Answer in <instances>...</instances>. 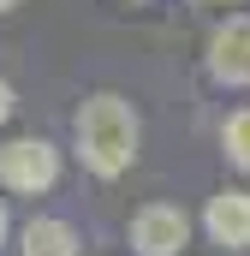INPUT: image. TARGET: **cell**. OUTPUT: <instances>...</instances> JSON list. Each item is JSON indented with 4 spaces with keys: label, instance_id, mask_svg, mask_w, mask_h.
Listing matches in <instances>:
<instances>
[{
    "label": "cell",
    "instance_id": "6da1fadb",
    "mask_svg": "<svg viewBox=\"0 0 250 256\" xmlns=\"http://www.w3.org/2000/svg\"><path fill=\"white\" fill-rule=\"evenodd\" d=\"M78 155L96 179H120L125 167L137 161V114L125 96H90L78 108Z\"/></svg>",
    "mask_w": 250,
    "mask_h": 256
},
{
    "label": "cell",
    "instance_id": "7a4b0ae2",
    "mask_svg": "<svg viewBox=\"0 0 250 256\" xmlns=\"http://www.w3.org/2000/svg\"><path fill=\"white\" fill-rule=\"evenodd\" d=\"M60 179V149L42 143V137H12L0 143V185L18 196H36Z\"/></svg>",
    "mask_w": 250,
    "mask_h": 256
},
{
    "label": "cell",
    "instance_id": "3957f363",
    "mask_svg": "<svg viewBox=\"0 0 250 256\" xmlns=\"http://www.w3.org/2000/svg\"><path fill=\"white\" fill-rule=\"evenodd\" d=\"M185 238H190V220H185V208H173V202H149V208L131 214V244H137V256H179Z\"/></svg>",
    "mask_w": 250,
    "mask_h": 256
},
{
    "label": "cell",
    "instance_id": "277c9868",
    "mask_svg": "<svg viewBox=\"0 0 250 256\" xmlns=\"http://www.w3.org/2000/svg\"><path fill=\"white\" fill-rule=\"evenodd\" d=\"M208 78L214 84H250V18H226L208 36Z\"/></svg>",
    "mask_w": 250,
    "mask_h": 256
},
{
    "label": "cell",
    "instance_id": "5b68a950",
    "mask_svg": "<svg viewBox=\"0 0 250 256\" xmlns=\"http://www.w3.org/2000/svg\"><path fill=\"white\" fill-rule=\"evenodd\" d=\"M202 226H208L214 244H226V250H250V191H220V196H208Z\"/></svg>",
    "mask_w": 250,
    "mask_h": 256
},
{
    "label": "cell",
    "instance_id": "8992f818",
    "mask_svg": "<svg viewBox=\"0 0 250 256\" xmlns=\"http://www.w3.org/2000/svg\"><path fill=\"white\" fill-rule=\"evenodd\" d=\"M24 256H78V232L66 220H30L24 226Z\"/></svg>",
    "mask_w": 250,
    "mask_h": 256
},
{
    "label": "cell",
    "instance_id": "52a82bcc",
    "mask_svg": "<svg viewBox=\"0 0 250 256\" xmlns=\"http://www.w3.org/2000/svg\"><path fill=\"white\" fill-rule=\"evenodd\" d=\"M220 143H226V161L250 173V108H238V114L226 120V131H220Z\"/></svg>",
    "mask_w": 250,
    "mask_h": 256
},
{
    "label": "cell",
    "instance_id": "ba28073f",
    "mask_svg": "<svg viewBox=\"0 0 250 256\" xmlns=\"http://www.w3.org/2000/svg\"><path fill=\"white\" fill-rule=\"evenodd\" d=\"M6 120H12V84L0 78V126H6Z\"/></svg>",
    "mask_w": 250,
    "mask_h": 256
},
{
    "label": "cell",
    "instance_id": "9c48e42d",
    "mask_svg": "<svg viewBox=\"0 0 250 256\" xmlns=\"http://www.w3.org/2000/svg\"><path fill=\"white\" fill-rule=\"evenodd\" d=\"M0 238H6V208H0Z\"/></svg>",
    "mask_w": 250,
    "mask_h": 256
},
{
    "label": "cell",
    "instance_id": "30bf717a",
    "mask_svg": "<svg viewBox=\"0 0 250 256\" xmlns=\"http://www.w3.org/2000/svg\"><path fill=\"white\" fill-rule=\"evenodd\" d=\"M12 6H18V0H0V12H12Z\"/></svg>",
    "mask_w": 250,
    "mask_h": 256
}]
</instances>
